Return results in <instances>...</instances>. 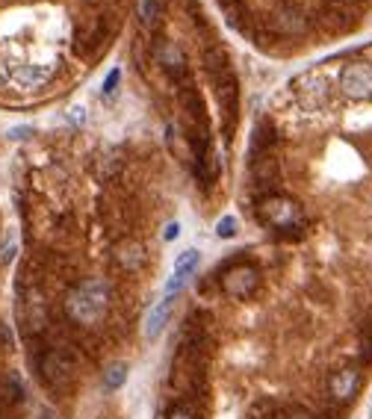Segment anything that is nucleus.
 Returning a JSON list of instances; mask_svg holds the SVG:
<instances>
[{"label":"nucleus","mask_w":372,"mask_h":419,"mask_svg":"<svg viewBox=\"0 0 372 419\" xmlns=\"http://www.w3.org/2000/svg\"><path fill=\"white\" fill-rule=\"evenodd\" d=\"M298 98H302V104L307 109H319L328 104V98H331V80L319 71H310L298 80Z\"/></svg>","instance_id":"39448f33"},{"label":"nucleus","mask_w":372,"mask_h":419,"mask_svg":"<svg viewBox=\"0 0 372 419\" xmlns=\"http://www.w3.org/2000/svg\"><path fill=\"white\" fill-rule=\"evenodd\" d=\"M136 15L145 27H154L160 18V0H139L136 4Z\"/></svg>","instance_id":"4468645a"},{"label":"nucleus","mask_w":372,"mask_h":419,"mask_svg":"<svg viewBox=\"0 0 372 419\" xmlns=\"http://www.w3.org/2000/svg\"><path fill=\"white\" fill-rule=\"evenodd\" d=\"M142 245L139 242H133V239H127V242H121L119 245V260H121V266L124 269H139L142 266Z\"/></svg>","instance_id":"ddd939ff"},{"label":"nucleus","mask_w":372,"mask_h":419,"mask_svg":"<svg viewBox=\"0 0 372 419\" xmlns=\"http://www.w3.org/2000/svg\"><path fill=\"white\" fill-rule=\"evenodd\" d=\"M260 213L269 225L275 227H298L302 225V207L295 204L293 198H284V195H272L260 204Z\"/></svg>","instance_id":"f03ea898"},{"label":"nucleus","mask_w":372,"mask_h":419,"mask_svg":"<svg viewBox=\"0 0 372 419\" xmlns=\"http://www.w3.org/2000/svg\"><path fill=\"white\" fill-rule=\"evenodd\" d=\"M198 263H201V251H198V248H186V251L178 257L175 272H171V274H178V278L190 281L192 274H195V269H198Z\"/></svg>","instance_id":"f8f14e48"},{"label":"nucleus","mask_w":372,"mask_h":419,"mask_svg":"<svg viewBox=\"0 0 372 419\" xmlns=\"http://www.w3.org/2000/svg\"><path fill=\"white\" fill-rule=\"evenodd\" d=\"M168 419H195V416H192L190 408H175V411L168 413Z\"/></svg>","instance_id":"aec40b11"},{"label":"nucleus","mask_w":372,"mask_h":419,"mask_svg":"<svg viewBox=\"0 0 372 419\" xmlns=\"http://www.w3.org/2000/svg\"><path fill=\"white\" fill-rule=\"evenodd\" d=\"M178 234H180V225H178V222H171V225L166 227V234H163V239H166V242H171V239H178Z\"/></svg>","instance_id":"6ab92c4d"},{"label":"nucleus","mask_w":372,"mask_h":419,"mask_svg":"<svg viewBox=\"0 0 372 419\" xmlns=\"http://www.w3.org/2000/svg\"><path fill=\"white\" fill-rule=\"evenodd\" d=\"M71 121H74V124H83V121H86V107H83V104L71 107Z\"/></svg>","instance_id":"a211bd4d"},{"label":"nucleus","mask_w":372,"mask_h":419,"mask_svg":"<svg viewBox=\"0 0 372 419\" xmlns=\"http://www.w3.org/2000/svg\"><path fill=\"white\" fill-rule=\"evenodd\" d=\"M119 80H121V71H119V68H116V71H109L107 80H104V95H112V92H116Z\"/></svg>","instance_id":"f3484780"},{"label":"nucleus","mask_w":372,"mask_h":419,"mask_svg":"<svg viewBox=\"0 0 372 419\" xmlns=\"http://www.w3.org/2000/svg\"><path fill=\"white\" fill-rule=\"evenodd\" d=\"M275 30L281 36H295V33H302L305 30V15L298 9L293 6H284L275 12Z\"/></svg>","instance_id":"9d476101"},{"label":"nucleus","mask_w":372,"mask_h":419,"mask_svg":"<svg viewBox=\"0 0 372 419\" xmlns=\"http://www.w3.org/2000/svg\"><path fill=\"white\" fill-rule=\"evenodd\" d=\"M340 89L352 100H369L372 98V65L366 62L346 65L340 74Z\"/></svg>","instance_id":"7ed1b4c3"},{"label":"nucleus","mask_w":372,"mask_h":419,"mask_svg":"<svg viewBox=\"0 0 372 419\" xmlns=\"http://www.w3.org/2000/svg\"><path fill=\"white\" fill-rule=\"evenodd\" d=\"M237 219H234V215H225V219H219V225H216V234L222 237V239H231L234 234H237Z\"/></svg>","instance_id":"dca6fc26"},{"label":"nucleus","mask_w":372,"mask_h":419,"mask_svg":"<svg viewBox=\"0 0 372 419\" xmlns=\"http://www.w3.org/2000/svg\"><path fill=\"white\" fill-rule=\"evenodd\" d=\"M357 387H361V375H357L354 366H343L331 375V381H328V393H331L334 401H349Z\"/></svg>","instance_id":"6e6552de"},{"label":"nucleus","mask_w":372,"mask_h":419,"mask_svg":"<svg viewBox=\"0 0 372 419\" xmlns=\"http://www.w3.org/2000/svg\"><path fill=\"white\" fill-rule=\"evenodd\" d=\"M53 65L41 62H21V65H6V83H12L15 89H39V86L51 83Z\"/></svg>","instance_id":"20e7f679"},{"label":"nucleus","mask_w":372,"mask_h":419,"mask_svg":"<svg viewBox=\"0 0 372 419\" xmlns=\"http://www.w3.org/2000/svg\"><path fill=\"white\" fill-rule=\"evenodd\" d=\"M107 307H109L107 284L98 278H86L68 295V313L80 325H98L107 316Z\"/></svg>","instance_id":"f257e3e1"},{"label":"nucleus","mask_w":372,"mask_h":419,"mask_svg":"<svg viewBox=\"0 0 372 419\" xmlns=\"http://www.w3.org/2000/svg\"><path fill=\"white\" fill-rule=\"evenodd\" d=\"M124 381H127V364H121V360H119V364H109L107 372H104V384L109 390H119Z\"/></svg>","instance_id":"2eb2a0df"},{"label":"nucleus","mask_w":372,"mask_h":419,"mask_svg":"<svg viewBox=\"0 0 372 419\" xmlns=\"http://www.w3.org/2000/svg\"><path fill=\"white\" fill-rule=\"evenodd\" d=\"M166 322H168V301H157V305L148 310V316H145V337L157 340L163 334Z\"/></svg>","instance_id":"9b49d317"},{"label":"nucleus","mask_w":372,"mask_h":419,"mask_svg":"<svg viewBox=\"0 0 372 419\" xmlns=\"http://www.w3.org/2000/svg\"><path fill=\"white\" fill-rule=\"evenodd\" d=\"M154 56H157V62H160L166 71H171V74H180V71L186 68L183 62V51L175 45V41H157V48H154Z\"/></svg>","instance_id":"1a4fd4ad"},{"label":"nucleus","mask_w":372,"mask_h":419,"mask_svg":"<svg viewBox=\"0 0 372 419\" xmlns=\"http://www.w3.org/2000/svg\"><path fill=\"white\" fill-rule=\"evenodd\" d=\"M41 375H45L48 384L62 387V384H68L71 375H74V360L65 352H48L45 360H41Z\"/></svg>","instance_id":"0eeeda50"},{"label":"nucleus","mask_w":372,"mask_h":419,"mask_svg":"<svg viewBox=\"0 0 372 419\" xmlns=\"http://www.w3.org/2000/svg\"><path fill=\"white\" fill-rule=\"evenodd\" d=\"M222 290H225V295L246 301L257 290V269L254 266H234L222 278Z\"/></svg>","instance_id":"423d86ee"}]
</instances>
